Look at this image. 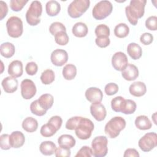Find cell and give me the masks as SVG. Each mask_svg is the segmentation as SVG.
<instances>
[{
	"instance_id": "40",
	"label": "cell",
	"mask_w": 157,
	"mask_h": 157,
	"mask_svg": "<svg viewBox=\"0 0 157 157\" xmlns=\"http://www.w3.org/2000/svg\"><path fill=\"white\" fill-rule=\"evenodd\" d=\"M10 135L8 134H3L0 136V147L2 150H7L12 148L10 140H9Z\"/></svg>"
},
{
	"instance_id": "25",
	"label": "cell",
	"mask_w": 157,
	"mask_h": 157,
	"mask_svg": "<svg viewBox=\"0 0 157 157\" xmlns=\"http://www.w3.org/2000/svg\"><path fill=\"white\" fill-rule=\"evenodd\" d=\"M15 46L10 42H4L0 46L1 55L6 58H11L15 54Z\"/></svg>"
},
{
	"instance_id": "16",
	"label": "cell",
	"mask_w": 157,
	"mask_h": 157,
	"mask_svg": "<svg viewBox=\"0 0 157 157\" xmlns=\"http://www.w3.org/2000/svg\"><path fill=\"white\" fill-rule=\"evenodd\" d=\"M4 91L7 93H13L18 88V80L16 78L9 76L4 78L1 82Z\"/></svg>"
},
{
	"instance_id": "47",
	"label": "cell",
	"mask_w": 157,
	"mask_h": 157,
	"mask_svg": "<svg viewBox=\"0 0 157 157\" xmlns=\"http://www.w3.org/2000/svg\"><path fill=\"white\" fill-rule=\"evenodd\" d=\"M48 123H49L52 124L53 126H54V127L56 129V130L58 131L62 125L63 120H62V118H61V117L55 115V116L52 117L48 121Z\"/></svg>"
},
{
	"instance_id": "17",
	"label": "cell",
	"mask_w": 157,
	"mask_h": 157,
	"mask_svg": "<svg viewBox=\"0 0 157 157\" xmlns=\"http://www.w3.org/2000/svg\"><path fill=\"white\" fill-rule=\"evenodd\" d=\"M9 140L12 148H18L21 147L25 144V137L21 131H15L11 133Z\"/></svg>"
},
{
	"instance_id": "18",
	"label": "cell",
	"mask_w": 157,
	"mask_h": 157,
	"mask_svg": "<svg viewBox=\"0 0 157 157\" xmlns=\"http://www.w3.org/2000/svg\"><path fill=\"white\" fill-rule=\"evenodd\" d=\"M129 91L131 95L135 97H140L146 93L147 87L144 82L137 81L129 86Z\"/></svg>"
},
{
	"instance_id": "36",
	"label": "cell",
	"mask_w": 157,
	"mask_h": 157,
	"mask_svg": "<svg viewBox=\"0 0 157 157\" xmlns=\"http://www.w3.org/2000/svg\"><path fill=\"white\" fill-rule=\"evenodd\" d=\"M124 98L122 96H117L111 101L112 109L116 112H121V109L124 101Z\"/></svg>"
},
{
	"instance_id": "27",
	"label": "cell",
	"mask_w": 157,
	"mask_h": 157,
	"mask_svg": "<svg viewBox=\"0 0 157 157\" xmlns=\"http://www.w3.org/2000/svg\"><path fill=\"white\" fill-rule=\"evenodd\" d=\"M75 139L69 134H63L58 139V143L59 146L71 148L75 145Z\"/></svg>"
},
{
	"instance_id": "4",
	"label": "cell",
	"mask_w": 157,
	"mask_h": 157,
	"mask_svg": "<svg viewBox=\"0 0 157 157\" xmlns=\"http://www.w3.org/2000/svg\"><path fill=\"white\" fill-rule=\"evenodd\" d=\"M42 12V6L40 1H33L26 13V20L27 23L31 26H36L40 22V16Z\"/></svg>"
},
{
	"instance_id": "48",
	"label": "cell",
	"mask_w": 157,
	"mask_h": 157,
	"mask_svg": "<svg viewBox=\"0 0 157 157\" xmlns=\"http://www.w3.org/2000/svg\"><path fill=\"white\" fill-rule=\"evenodd\" d=\"M140 41L145 45H150L153 41V36L149 33H145L140 36Z\"/></svg>"
},
{
	"instance_id": "50",
	"label": "cell",
	"mask_w": 157,
	"mask_h": 157,
	"mask_svg": "<svg viewBox=\"0 0 157 157\" xmlns=\"http://www.w3.org/2000/svg\"><path fill=\"white\" fill-rule=\"evenodd\" d=\"M0 9H1V12H0V20H2L7 14L8 12V7L7 4L4 2L3 1H0Z\"/></svg>"
},
{
	"instance_id": "39",
	"label": "cell",
	"mask_w": 157,
	"mask_h": 157,
	"mask_svg": "<svg viewBox=\"0 0 157 157\" xmlns=\"http://www.w3.org/2000/svg\"><path fill=\"white\" fill-rule=\"evenodd\" d=\"M28 2V1L25 0H11L10 1V7L13 11L18 12L23 8Z\"/></svg>"
},
{
	"instance_id": "43",
	"label": "cell",
	"mask_w": 157,
	"mask_h": 157,
	"mask_svg": "<svg viewBox=\"0 0 157 157\" xmlns=\"http://www.w3.org/2000/svg\"><path fill=\"white\" fill-rule=\"evenodd\" d=\"M71 152L70 148L64 147H61L56 148L55 151V155L56 157H69L71 156Z\"/></svg>"
},
{
	"instance_id": "32",
	"label": "cell",
	"mask_w": 157,
	"mask_h": 157,
	"mask_svg": "<svg viewBox=\"0 0 157 157\" xmlns=\"http://www.w3.org/2000/svg\"><path fill=\"white\" fill-rule=\"evenodd\" d=\"M55 75L53 71L50 69L43 71L40 77L42 83L44 85L51 84L55 80Z\"/></svg>"
},
{
	"instance_id": "14",
	"label": "cell",
	"mask_w": 157,
	"mask_h": 157,
	"mask_svg": "<svg viewBox=\"0 0 157 157\" xmlns=\"http://www.w3.org/2000/svg\"><path fill=\"white\" fill-rule=\"evenodd\" d=\"M90 113L93 118L98 121L104 120L107 115L105 106L101 103L92 104L90 105Z\"/></svg>"
},
{
	"instance_id": "51",
	"label": "cell",
	"mask_w": 157,
	"mask_h": 157,
	"mask_svg": "<svg viewBox=\"0 0 157 157\" xmlns=\"http://www.w3.org/2000/svg\"><path fill=\"white\" fill-rule=\"evenodd\" d=\"M124 157H139V153L135 148H128L125 150L123 155Z\"/></svg>"
},
{
	"instance_id": "34",
	"label": "cell",
	"mask_w": 157,
	"mask_h": 157,
	"mask_svg": "<svg viewBox=\"0 0 157 157\" xmlns=\"http://www.w3.org/2000/svg\"><path fill=\"white\" fill-rule=\"evenodd\" d=\"M30 110L33 114L40 117L44 115L47 112V110L40 106L37 99L31 102L30 105Z\"/></svg>"
},
{
	"instance_id": "10",
	"label": "cell",
	"mask_w": 157,
	"mask_h": 157,
	"mask_svg": "<svg viewBox=\"0 0 157 157\" xmlns=\"http://www.w3.org/2000/svg\"><path fill=\"white\" fill-rule=\"evenodd\" d=\"M21 94L25 99H30L36 93L37 89L34 82L30 79H25L21 82Z\"/></svg>"
},
{
	"instance_id": "7",
	"label": "cell",
	"mask_w": 157,
	"mask_h": 157,
	"mask_svg": "<svg viewBox=\"0 0 157 157\" xmlns=\"http://www.w3.org/2000/svg\"><path fill=\"white\" fill-rule=\"evenodd\" d=\"M6 28L9 36L13 38L20 37L23 32L22 20L16 16H12L8 18L6 21Z\"/></svg>"
},
{
	"instance_id": "1",
	"label": "cell",
	"mask_w": 157,
	"mask_h": 157,
	"mask_svg": "<svg viewBox=\"0 0 157 157\" xmlns=\"http://www.w3.org/2000/svg\"><path fill=\"white\" fill-rule=\"evenodd\" d=\"M146 2V0H131L129 5L125 7L126 17L131 25L136 26L138 19L144 16Z\"/></svg>"
},
{
	"instance_id": "21",
	"label": "cell",
	"mask_w": 157,
	"mask_h": 157,
	"mask_svg": "<svg viewBox=\"0 0 157 157\" xmlns=\"http://www.w3.org/2000/svg\"><path fill=\"white\" fill-rule=\"evenodd\" d=\"M56 148V147L55 144L49 140L42 142L39 146V150L40 153L45 156L52 155L55 153Z\"/></svg>"
},
{
	"instance_id": "30",
	"label": "cell",
	"mask_w": 157,
	"mask_h": 157,
	"mask_svg": "<svg viewBox=\"0 0 157 157\" xmlns=\"http://www.w3.org/2000/svg\"><path fill=\"white\" fill-rule=\"evenodd\" d=\"M113 32L116 37L118 38H124L129 34V28L126 23H120L115 26Z\"/></svg>"
},
{
	"instance_id": "35",
	"label": "cell",
	"mask_w": 157,
	"mask_h": 157,
	"mask_svg": "<svg viewBox=\"0 0 157 157\" xmlns=\"http://www.w3.org/2000/svg\"><path fill=\"white\" fill-rule=\"evenodd\" d=\"M94 33L97 37H109L110 36V28L104 24L98 25L95 28Z\"/></svg>"
},
{
	"instance_id": "22",
	"label": "cell",
	"mask_w": 157,
	"mask_h": 157,
	"mask_svg": "<svg viewBox=\"0 0 157 157\" xmlns=\"http://www.w3.org/2000/svg\"><path fill=\"white\" fill-rule=\"evenodd\" d=\"M23 129L28 132H33L38 128V122L33 117H28L24 119L22 122Z\"/></svg>"
},
{
	"instance_id": "2",
	"label": "cell",
	"mask_w": 157,
	"mask_h": 157,
	"mask_svg": "<svg viewBox=\"0 0 157 157\" xmlns=\"http://www.w3.org/2000/svg\"><path fill=\"white\" fill-rule=\"evenodd\" d=\"M126 121L121 117H114L112 118L105 124L104 132L106 135L111 138H116L121 131L126 126Z\"/></svg>"
},
{
	"instance_id": "15",
	"label": "cell",
	"mask_w": 157,
	"mask_h": 157,
	"mask_svg": "<svg viewBox=\"0 0 157 157\" xmlns=\"http://www.w3.org/2000/svg\"><path fill=\"white\" fill-rule=\"evenodd\" d=\"M121 75L126 80H134L139 76L138 68L133 64H128L126 67L121 71Z\"/></svg>"
},
{
	"instance_id": "12",
	"label": "cell",
	"mask_w": 157,
	"mask_h": 157,
	"mask_svg": "<svg viewBox=\"0 0 157 157\" xmlns=\"http://www.w3.org/2000/svg\"><path fill=\"white\" fill-rule=\"evenodd\" d=\"M50 59L53 64L56 66H62L68 60V54L67 52L63 49H56L52 52Z\"/></svg>"
},
{
	"instance_id": "3",
	"label": "cell",
	"mask_w": 157,
	"mask_h": 157,
	"mask_svg": "<svg viewBox=\"0 0 157 157\" xmlns=\"http://www.w3.org/2000/svg\"><path fill=\"white\" fill-rule=\"evenodd\" d=\"M74 130L78 139L86 140L91 136L94 130V124L90 119L81 117Z\"/></svg>"
},
{
	"instance_id": "46",
	"label": "cell",
	"mask_w": 157,
	"mask_h": 157,
	"mask_svg": "<svg viewBox=\"0 0 157 157\" xmlns=\"http://www.w3.org/2000/svg\"><path fill=\"white\" fill-rule=\"evenodd\" d=\"M38 70V66L35 62L31 61L26 64L25 67L26 72L29 75H35Z\"/></svg>"
},
{
	"instance_id": "49",
	"label": "cell",
	"mask_w": 157,
	"mask_h": 157,
	"mask_svg": "<svg viewBox=\"0 0 157 157\" xmlns=\"http://www.w3.org/2000/svg\"><path fill=\"white\" fill-rule=\"evenodd\" d=\"M95 43L98 47L101 48H105L109 45L110 40L109 37H96L95 39Z\"/></svg>"
},
{
	"instance_id": "5",
	"label": "cell",
	"mask_w": 157,
	"mask_h": 157,
	"mask_svg": "<svg viewBox=\"0 0 157 157\" xmlns=\"http://www.w3.org/2000/svg\"><path fill=\"white\" fill-rule=\"evenodd\" d=\"M113 6L110 1L104 0L96 4L92 10L93 17L98 20H101L108 17L112 12Z\"/></svg>"
},
{
	"instance_id": "13",
	"label": "cell",
	"mask_w": 157,
	"mask_h": 157,
	"mask_svg": "<svg viewBox=\"0 0 157 157\" xmlns=\"http://www.w3.org/2000/svg\"><path fill=\"white\" fill-rule=\"evenodd\" d=\"M86 99L92 104L101 103L103 98L102 91L96 87H90L88 88L85 93Z\"/></svg>"
},
{
	"instance_id": "24",
	"label": "cell",
	"mask_w": 157,
	"mask_h": 157,
	"mask_svg": "<svg viewBox=\"0 0 157 157\" xmlns=\"http://www.w3.org/2000/svg\"><path fill=\"white\" fill-rule=\"evenodd\" d=\"M136 126L140 130L150 129L152 126V123L145 115H139L135 120Z\"/></svg>"
},
{
	"instance_id": "11",
	"label": "cell",
	"mask_w": 157,
	"mask_h": 157,
	"mask_svg": "<svg viewBox=\"0 0 157 157\" xmlns=\"http://www.w3.org/2000/svg\"><path fill=\"white\" fill-rule=\"evenodd\" d=\"M128 64V58L123 52H118L115 53L112 56V65L115 70L122 71L126 67Z\"/></svg>"
},
{
	"instance_id": "9",
	"label": "cell",
	"mask_w": 157,
	"mask_h": 157,
	"mask_svg": "<svg viewBox=\"0 0 157 157\" xmlns=\"http://www.w3.org/2000/svg\"><path fill=\"white\" fill-rule=\"evenodd\" d=\"M157 145V135L154 132L146 133L141 137L139 142L138 145L141 150L144 152H148L153 150Z\"/></svg>"
},
{
	"instance_id": "6",
	"label": "cell",
	"mask_w": 157,
	"mask_h": 157,
	"mask_svg": "<svg viewBox=\"0 0 157 157\" xmlns=\"http://www.w3.org/2000/svg\"><path fill=\"white\" fill-rule=\"evenodd\" d=\"M89 0H74L67 7L68 15L74 18L80 17L89 8Z\"/></svg>"
},
{
	"instance_id": "33",
	"label": "cell",
	"mask_w": 157,
	"mask_h": 157,
	"mask_svg": "<svg viewBox=\"0 0 157 157\" xmlns=\"http://www.w3.org/2000/svg\"><path fill=\"white\" fill-rule=\"evenodd\" d=\"M57 130L52 124L47 123L42 126L40 132V134L45 137H50L53 136L56 132Z\"/></svg>"
},
{
	"instance_id": "23",
	"label": "cell",
	"mask_w": 157,
	"mask_h": 157,
	"mask_svg": "<svg viewBox=\"0 0 157 157\" xmlns=\"http://www.w3.org/2000/svg\"><path fill=\"white\" fill-rule=\"evenodd\" d=\"M72 32L75 37H83L87 35L88 29L85 23L83 22H77L73 26Z\"/></svg>"
},
{
	"instance_id": "44",
	"label": "cell",
	"mask_w": 157,
	"mask_h": 157,
	"mask_svg": "<svg viewBox=\"0 0 157 157\" xmlns=\"http://www.w3.org/2000/svg\"><path fill=\"white\" fill-rule=\"evenodd\" d=\"M93 156L92 150L88 146H83L75 155V157H91Z\"/></svg>"
},
{
	"instance_id": "42",
	"label": "cell",
	"mask_w": 157,
	"mask_h": 157,
	"mask_svg": "<svg viewBox=\"0 0 157 157\" xmlns=\"http://www.w3.org/2000/svg\"><path fill=\"white\" fill-rule=\"evenodd\" d=\"M118 91V86L115 83H109L105 86L104 91L108 96L115 94Z\"/></svg>"
},
{
	"instance_id": "20",
	"label": "cell",
	"mask_w": 157,
	"mask_h": 157,
	"mask_svg": "<svg viewBox=\"0 0 157 157\" xmlns=\"http://www.w3.org/2000/svg\"><path fill=\"white\" fill-rule=\"evenodd\" d=\"M127 52L129 56L136 60L139 59L142 55V49L141 47L134 42H131L127 47Z\"/></svg>"
},
{
	"instance_id": "26",
	"label": "cell",
	"mask_w": 157,
	"mask_h": 157,
	"mask_svg": "<svg viewBox=\"0 0 157 157\" xmlns=\"http://www.w3.org/2000/svg\"><path fill=\"white\" fill-rule=\"evenodd\" d=\"M45 10L48 15L54 17L57 15L61 10V6L56 1H49L46 3Z\"/></svg>"
},
{
	"instance_id": "38",
	"label": "cell",
	"mask_w": 157,
	"mask_h": 157,
	"mask_svg": "<svg viewBox=\"0 0 157 157\" xmlns=\"http://www.w3.org/2000/svg\"><path fill=\"white\" fill-rule=\"evenodd\" d=\"M49 31L52 35L55 36L56 34L61 31L66 32V28L62 23L55 21L50 25L49 27Z\"/></svg>"
},
{
	"instance_id": "19",
	"label": "cell",
	"mask_w": 157,
	"mask_h": 157,
	"mask_svg": "<svg viewBox=\"0 0 157 157\" xmlns=\"http://www.w3.org/2000/svg\"><path fill=\"white\" fill-rule=\"evenodd\" d=\"M23 72V63L20 60H14L12 61L8 66V74L15 78L20 77Z\"/></svg>"
},
{
	"instance_id": "45",
	"label": "cell",
	"mask_w": 157,
	"mask_h": 157,
	"mask_svg": "<svg viewBox=\"0 0 157 157\" xmlns=\"http://www.w3.org/2000/svg\"><path fill=\"white\" fill-rule=\"evenodd\" d=\"M81 117L75 116L70 118L66 123V128L69 130H74L77 126V124L80 119Z\"/></svg>"
},
{
	"instance_id": "8",
	"label": "cell",
	"mask_w": 157,
	"mask_h": 157,
	"mask_svg": "<svg viewBox=\"0 0 157 157\" xmlns=\"http://www.w3.org/2000/svg\"><path fill=\"white\" fill-rule=\"evenodd\" d=\"M108 140L105 136H99L96 137L91 142L93 156L95 157H104L108 152Z\"/></svg>"
},
{
	"instance_id": "28",
	"label": "cell",
	"mask_w": 157,
	"mask_h": 157,
	"mask_svg": "<svg viewBox=\"0 0 157 157\" xmlns=\"http://www.w3.org/2000/svg\"><path fill=\"white\" fill-rule=\"evenodd\" d=\"M64 78L67 80H73L77 75V68L72 64H67L64 66L62 71Z\"/></svg>"
},
{
	"instance_id": "41",
	"label": "cell",
	"mask_w": 157,
	"mask_h": 157,
	"mask_svg": "<svg viewBox=\"0 0 157 157\" xmlns=\"http://www.w3.org/2000/svg\"><path fill=\"white\" fill-rule=\"evenodd\" d=\"M146 28L151 31H156L157 29V17L153 15L147 18L145 21Z\"/></svg>"
},
{
	"instance_id": "29",
	"label": "cell",
	"mask_w": 157,
	"mask_h": 157,
	"mask_svg": "<svg viewBox=\"0 0 157 157\" xmlns=\"http://www.w3.org/2000/svg\"><path fill=\"white\" fill-rule=\"evenodd\" d=\"M37 100L40 106L46 110L50 109L53 104V97L50 94H43Z\"/></svg>"
},
{
	"instance_id": "37",
	"label": "cell",
	"mask_w": 157,
	"mask_h": 157,
	"mask_svg": "<svg viewBox=\"0 0 157 157\" xmlns=\"http://www.w3.org/2000/svg\"><path fill=\"white\" fill-rule=\"evenodd\" d=\"M69 36L66 32L61 31L55 35V40L59 45H66L69 42Z\"/></svg>"
},
{
	"instance_id": "31",
	"label": "cell",
	"mask_w": 157,
	"mask_h": 157,
	"mask_svg": "<svg viewBox=\"0 0 157 157\" xmlns=\"http://www.w3.org/2000/svg\"><path fill=\"white\" fill-rule=\"evenodd\" d=\"M136 103L134 101L131 99H124L121 109V112L126 115L132 114L136 111Z\"/></svg>"
}]
</instances>
